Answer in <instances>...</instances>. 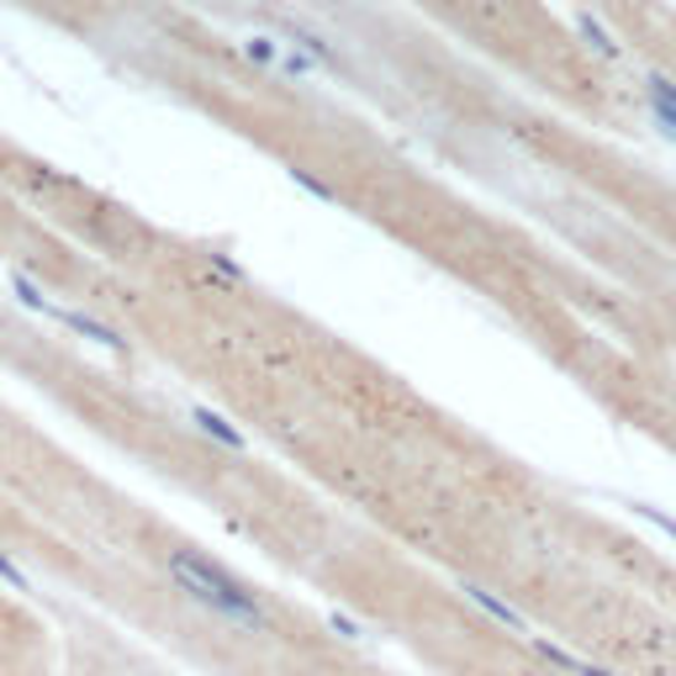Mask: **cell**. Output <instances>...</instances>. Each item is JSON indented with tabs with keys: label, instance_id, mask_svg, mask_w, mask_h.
Listing matches in <instances>:
<instances>
[{
	"label": "cell",
	"instance_id": "cell-1",
	"mask_svg": "<svg viewBox=\"0 0 676 676\" xmlns=\"http://www.w3.org/2000/svg\"><path fill=\"white\" fill-rule=\"evenodd\" d=\"M165 571L196 608L218 613L222 624L243 629V634H270V629H275L270 624V608L260 603V592H249L233 571H222L218 560H207L201 550H169Z\"/></svg>",
	"mask_w": 676,
	"mask_h": 676
},
{
	"label": "cell",
	"instance_id": "cell-2",
	"mask_svg": "<svg viewBox=\"0 0 676 676\" xmlns=\"http://www.w3.org/2000/svg\"><path fill=\"white\" fill-rule=\"evenodd\" d=\"M645 106H651V122L676 138V80L672 74H645Z\"/></svg>",
	"mask_w": 676,
	"mask_h": 676
},
{
	"label": "cell",
	"instance_id": "cell-3",
	"mask_svg": "<svg viewBox=\"0 0 676 676\" xmlns=\"http://www.w3.org/2000/svg\"><path fill=\"white\" fill-rule=\"evenodd\" d=\"M460 592H465L471 603L482 608V613H492V619H497V624H503V629H513V634H524V640H529V634H534V629H529V619H524V613H518V608H513V603H503V598H497L492 587H482V581H465Z\"/></svg>",
	"mask_w": 676,
	"mask_h": 676
},
{
	"label": "cell",
	"instance_id": "cell-4",
	"mask_svg": "<svg viewBox=\"0 0 676 676\" xmlns=\"http://www.w3.org/2000/svg\"><path fill=\"white\" fill-rule=\"evenodd\" d=\"M529 645H534V655H539L545 666H556V672H566V676H613L608 666L581 661V655H571L566 645H556V640H539V634H529Z\"/></svg>",
	"mask_w": 676,
	"mask_h": 676
},
{
	"label": "cell",
	"instance_id": "cell-5",
	"mask_svg": "<svg viewBox=\"0 0 676 676\" xmlns=\"http://www.w3.org/2000/svg\"><path fill=\"white\" fill-rule=\"evenodd\" d=\"M191 423L201 429L207 439H218V444H228V450H243V434L222 418V412H212V408H191Z\"/></svg>",
	"mask_w": 676,
	"mask_h": 676
},
{
	"label": "cell",
	"instance_id": "cell-6",
	"mask_svg": "<svg viewBox=\"0 0 676 676\" xmlns=\"http://www.w3.org/2000/svg\"><path fill=\"white\" fill-rule=\"evenodd\" d=\"M53 317H59L64 328H80V334L91 338V344H106V349H122V338L112 334V328H101L96 317H85V313H64V307H53Z\"/></svg>",
	"mask_w": 676,
	"mask_h": 676
},
{
	"label": "cell",
	"instance_id": "cell-7",
	"mask_svg": "<svg viewBox=\"0 0 676 676\" xmlns=\"http://www.w3.org/2000/svg\"><path fill=\"white\" fill-rule=\"evenodd\" d=\"M577 32H581V38H587V43H592L598 53H603V59H624L619 38H613V32H608V27L598 22V17H587V11H581V17H577Z\"/></svg>",
	"mask_w": 676,
	"mask_h": 676
},
{
	"label": "cell",
	"instance_id": "cell-8",
	"mask_svg": "<svg viewBox=\"0 0 676 676\" xmlns=\"http://www.w3.org/2000/svg\"><path fill=\"white\" fill-rule=\"evenodd\" d=\"M17 296H22L27 307H38V313H49V317H53V302H49V296H43L38 286H32V281H22V275H17Z\"/></svg>",
	"mask_w": 676,
	"mask_h": 676
},
{
	"label": "cell",
	"instance_id": "cell-9",
	"mask_svg": "<svg viewBox=\"0 0 676 676\" xmlns=\"http://www.w3.org/2000/svg\"><path fill=\"white\" fill-rule=\"evenodd\" d=\"M0 581H11V587H22V592H27V571H22V566H11V560H6V550H0Z\"/></svg>",
	"mask_w": 676,
	"mask_h": 676
}]
</instances>
